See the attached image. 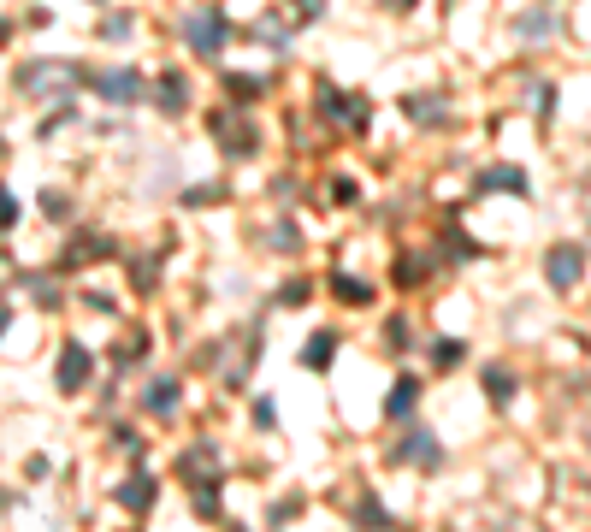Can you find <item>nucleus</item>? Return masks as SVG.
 Segmentation results:
<instances>
[{"label": "nucleus", "instance_id": "nucleus-1", "mask_svg": "<svg viewBox=\"0 0 591 532\" xmlns=\"http://www.w3.org/2000/svg\"><path fill=\"white\" fill-rule=\"evenodd\" d=\"M225 36H231V24H225L219 6H196V12L184 18V42H190V54H219Z\"/></svg>", "mask_w": 591, "mask_h": 532}, {"label": "nucleus", "instance_id": "nucleus-2", "mask_svg": "<svg viewBox=\"0 0 591 532\" xmlns=\"http://www.w3.org/2000/svg\"><path fill=\"white\" fill-rule=\"evenodd\" d=\"M544 278H550V290H574L586 278V249L580 243H556L550 261H544Z\"/></svg>", "mask_w": 591, "mask_h": 532}, {"label": "nucleus", "instance_id": "nucleus-3", "mask_svg": "<svg viewBox=\"0 0 591 532\" xmlns=\"http://www.w3.org/2000/svg\"><path fill=\"white\" fill-rule=\"evenodd\" d=\"M89 83H95V95H101V101H119V107L142 101V77H136V71H95Z\"/></svg>", "mask_w": 591, "mask_h": 532}, {"label": "nucleus", "instance_id": "nucleus-4", "mask_svg": "<svg viewBox=\"0 0 591 532\" xmlns=\"http://www.w3.org/2000/svg\"><path fill=\"white\" fill-rule=\"evenodd\" d=\"M113 497H119V509H131V515H148V509H154V497H160V479H154V473L142 467V473H131V479H125V485H119Z\"/></svg>", "mask_w": 591, "mask_h": 532}, {"label": "nucleus", "instance_id": "nucleus-5", "mask_svg": "<svg viewBox=\"0 0 591 532\" xmlns=\"http://www.w3.org/2000/svg\"><path fill=\"white\" fill-rule=\"evenodd\" d=\"M320 113L326 119H343V125H367V107H361V95H343V89H320Z\"/></svg>", "mask_w": 591, "mask_h": 532}, {"label": "nucleus", "instance_id": "nucleus-6", "mask_svg": "<svg viewBox=\"0 0 591 532\" xmlns=\"http://www.w3.org/2000/svg\"><path fill=\"white\" fill-rule=\"evenodd\" d=\"M83 379H89V349L66 343L60 349V391H83Z\"/></svg>", "mask_w": 591, "mask_h": 532}, {"label": "nucleus", "instance_id": "nucleus-7", "mask_svg": "<svg viewBox=\"0 0 591 532\" xmlns=\"http://www.w3.org/2000/svg\"><path fill=\"white\" fill-rule=\"evenodd\" d=\"M473 190H479V196H485V190H515V196H526L532 184H526L521 166H491V172H479V178H473Z\"/></svg>", "mask_w": 591, "mask_h": 532}, {"label": "nucleus", "instance_id": "nucleus-8", "mask_svg": "<svg viewBox=\"0 0 591 532\" xmlns=\"http://www.w3.org/2000/svg\"><path fill=\"white\" fill-rule=\"evenodd\" d=\"M190 509H196L201 521H213V515H219V473H201V479H190Z\"/></svg>", "mask_w": 591, "mask_h": 532}, {"label": "nucleus", "instance_id": "nucleus-9", "mask_svg": "<svg viewBox=\"0 0 591 532\" xmlns=\"http://www.w3.org/2000/svg\"><path fill=\"white\" fill-rule=\"evenodd\" d=\"M154 95H160V107H166V113H184V107H190V77H184V71H166Z\"/></svg>", "mask_w": 591, "mask_h": 532}, {"label": "nucleus", "instance_id": "nucleus-10", "mask_svg": "<svg viewBox=\"0 0 591 532\" xmlns=\"http://www.w3.org/2000/svg\"><path fill=\"white\" fill-rule=\"evenodd\" d=\"M113 255V237H77L66 249V266H83V261H107Z\"/></svg>", "mask_w": 591, "mask_h": 532}, {"label": "nucleus", "instance_id": "nucleus-11", "mask_svg": "<svg viewBox=\"0 0 591 532\" xmlns=\"http://www.w3.org/2000/svg\"><path fill=\"white\" fill-rule=\"evenodd\" d=\"M331 296L349 302V308H367V302H373V290H367L361 278H349V272H331Z\"/></svg>", "mask_w": 591, "mask_h": 532}, {"label": "nucleus", "instance_id": "nucleus-12", "mask_svg": "<svg viewBox=\"0 0 591 532\" xmlns=\"http://www.w3.org/2000/svg\"><path fill=\"white\" fill-rule=\"evenodd\" d=\"M213 131L225 136V154H255V131H249V125H231V119L219 113V119H213Z\"/></svg>", "mask_w": 591, "mask_h": 532}, {"label": "nucleus", "instance_id": "nucleus-13", "mask_svg": "<svg viewBox=\"0 0 591 532\" xmlns=\"http://www.w3.org/2000/svg\"><path fill=\"white\" fill-rule=\"evenodd\" d=\"M331 361H337V337L314 332V337H308V349H302V367H314V373H320V367H331Z\"/></svg>", "mask_w": 591, "mask_h": 532}, {"label": "nucleus", "instance_id": "nucleus-14", "mask_svg": "<svg viewBox=\"0 0 591 532\" xmlns=\"http://www.w3.org/2000/svg\"><path fill=\"white\" fill-rule=\"evenodd\" d=\"M142 408H148V414H172V408H178V379H154L148 397H142Z\"/></svg>", "mask_w": 591, "mask_h": 532}, {"label": "nucleus", "instance_id": "nucleus-15", "mask_svg": "<svg viewBox=\"0 0 591 532\" xmlns=\"http://www.w3.org/2000/svg\"><path fill=\"white\" fill-rule=\"evenodd\" d=\"M184 479H201V473H219V456H213V444H196V450H184Z\"/></svg>", "mask_w": 591, "mask_h": 532}, {"label": "nucleus", "instance_id": "nucleus-16", "mask_svg": "<svg viewBox=\"0 0 591 532\" xmlns=\"http://www.w3.org/2000/svg\"><path fill=\"white\" fill-rule=\"evenodd\" d=\"M414 397H420V379H408V373H402V379H396V391H391V402H385V414L402 420V414L414 408Z\"/></svg>", "mask_w": 591, "mask_h": 532}, {"label": "nucleus", "instance_id": "nucleus-17", "mask_svg": "<svg viewBox=\"0 0 591 532\" xmlns=\"http://www.w3.org/2000/svg\"><path fill=\"white\" fill-rule=\"evenodd\" d=\"M402 456L420 462V467H438V438H432V432H414V438L402 444Z\"/></svg>", "mask_w": 591, "mask_h": 532}, {"label": "nucleus", "instance_id": "nucleus-18", "mask_svg": "<svg viewBox=\"0 0 591 532\" xmlns=\"http://www.w3.org/2000/svg\"><path fill=\"white\" fill-rule=\"evenodd\" d=\"M261 89H266V83H261V77H249V71H243V77H237V71L225 77V95H231V101H255Z\"/></svg>", "mask_w": 591, "mask_h": 532}, {"label": "nucleus", "instance_id": "nucleus-19", "mask_svg": "<svg viewBox=\"0 0 591 532\" xmlns=\"http://www.w3.org/2000/svg\"><path fill=\"white\" fill-rule=\"evenodd\" d=\"M485 397H491V402H509V397H515V379H509L503 367H485Z\"/></svg>", "mask_w": 591, "mask_h": 532}, {"label": "nucleus", "instance_id": "nucleus-20", "mask_svg": "<svg viewBox=\"0 0 591 532\" xmlns=\"http://www.w3.org/2000/svg\"><path fill=\"white\" fill-rule=\"evenodd\" d=\"M408 119H444L438 113V95H408Z\"/></svg>", "mask_w": 591, "mask_h": 532}, {"label": "nucleus", "instance_id": "nucleus-21", "mask_svg": "<svg viewBox=\"0 0 591 532\" xmlns=\"http://www.w3.org/2000/svg\"><path fill=\"white\" fill-rule=\"evenodd\" d=\"M272 249H284V255H290V249H302V231H296V225L284 219V225L272 231Z\"/></svg>", "mask_w": 591, "mask_h": 532}, {"label": "nucleus", "instance_id": "nucleus-22", "mask_svg": "<svg viewBox=\"0 0 591 532\" xmlns=\"http://www.w3.org/2000/svg\"><path fill=\"white\" fill-rule=\"evenodd\" d=\"M308 296H314V290H308V284H302V278H290V284H284V290H278V302H284V308H302V302H308Z\"/></svg>", "mask_w": 591, "mask_h": 532}, {"label": "nucleus", "instance_id": "nucleus-23", "mask_svg": "<svg viewBox=\"0 0 591 532\" xmlns=\"http://www.w3.org/2000/svg\"><path fill=\"white\" fill-rule=\"evenodd\" d=\"M42 213H48V219H71V201L60 196V190H42Z\"/></svg>", "mask_w": 591, "mask_h": 532}, {"label": "nucleus", "instance_id": "nucleus-24", "mask_svg": "<svg viewBox=\"0 0 591 532\" xmlns=\"http://www.w3.org/2000/svg\"><path fill=\"white\" fill-rule=\"evenodd\" d=\"M12 225H18V196L0 184V231H12Z\"/></svg>", "mask_w": 591, "mask_h": 532}, {"label": "nucleus", "instance_id": "nucleus-25", "mask_svg": "<svg viewBox=\"0 0 591 532\" xmlns=\"http://www.w3.org/2000/svg\"><path fill=\"white\" fill-rule=\"evenodd\" d=\"M385 337H391V349H396V355H402V349L414 343V337H408V320H402V314H396L391 326H385Z\"/></svg>", "mask_w": 591, "mask_h": 532}, {"label": "nucleus", "instance_id": "nucleus-26", "mask_svg": "<svg viewBox=\"0 0 591 532\" xmlns=\"http://www.w3.org/2000/svg\"><path fill=\"white\" fill-rule=\"evenodd\" d=\"M432 361H438V367H456V361H461V343H456V337H444V343L432 349Z\"/></svg>", "mask_w": 591, "mask_h": 532}, {"label": "nucleus", "instance_id": "nucleus-27", "mask_svg": "<svg viewBox=\"0 0 591 532\" xmlns=\"http://www.w3.org/2000/svg\"><path fill=\"white\" fill-rule=\"evenodd\" d=\"M219 196H225L219 184H196V190H190V196H184V201H190V207H213V201H219Z\"/></svg>", "mask_w": 591, "mask_h": 532}, {"label": "nucleus", "instance_id": "nucleus-28", "mask_svg": "<svg viewBox=\"0 0 591 532\" xmlns=\"http://www.w3.org/2000/svg\"><path fill=\"white\" fill-rule=\"evenodd\" d=\"M30 290H36V302H48V308L60 302V284H54V278H30Z\"/></svg>", "mask_w": 591, "mask_h": 532}, {"label": "nucleus", "instance_id": "nucleus-29", "mask_svg": "<svg viewBox=\"0 0 591 532\" xmlns=\"http://www.w3.org/2000/svg\"><path fill=\"white\" fill-rule=\"evenodd\" d=\"M331 201L349 207V201H355V178H331Z\"/></svg>", "mask_w": 591, "mask_h": 532}, {"label": "nucleus", "instance_id": "nucleus-30", "mask_svg": "<svg viewBox=\"0 0 591 532\" xmlns=\"http://www.w3.org/2000/svg\"><path fill=\"white\" fill-rule=\"evenodd\" d=\"M355 515H361V521H367V527H385V509H379V503H373V497H367V503H361V509H355Z\"/></svg>", "mask_w": 591, "mask_h": 532}, {"label": "nucleus", "instance_id": "nucleus-31", "mask_svg": "<svg viewBox=\"0 0 591 532\" xmlns=\"http://www.w3.org/2000/svg\"><path fill=\"white\" fill-rule=\"evenodd\" d=\"M131 278H136V284H154V278H160V266H154V261H136Z\"/></svg>", "mask_w": 591, "mask_h": 532}, {"label": "nucleus", "instance_id": "nucleus-32", "mask_svg": "<svg viewBox=\"0 0 591 532\" xmlns=\"http://www.w3.org/2000/svg\"><path fill=\"white\" fill-rule=\"evenodd\" d=\"M385 6H391V12H414V0H385Z\"/></svg>", "mask_w": 591, "mask_h": 532}, {"label": "nucleus", "instance_id": "nucleus-33", "mask_svg": "<svg viewBox=\"0 0 591 532\" xmlns=\"http://www.w3.org/2000/svg\"><path fill=\"white\" fill-rule=\"evenodd\" d=\"M6 36H12V24H6V18H0V48H6Z\"/></svg>", "mask_w": 591, "mask_h": 532}, {"label": "nucleus", "instance_id": "nucleus-34", "mask_svg": "<svg viewBox=\"0 0 591 532\" xmlns=\"http://www.w3.org/2000/svg\"><path fill=\"white\" fill-rule=\"evenodd\" d=\"M6 326H12V314H6V308H0V332H6Z\"/></svg>", "mask_w": 591, "mask_h": 532}]
</instances>
